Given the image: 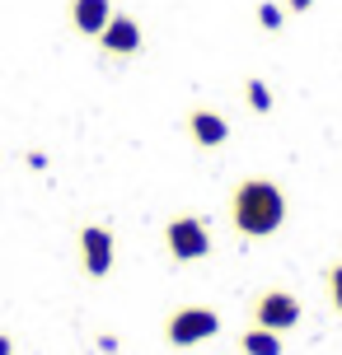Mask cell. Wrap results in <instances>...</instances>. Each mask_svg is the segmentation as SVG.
I'll return each instance as SVG.
<instances>
[{"label":"cell","instance_id":"cell-1","mask_svg":"<svg viewBox=\"0 0 342 355\" xmlns=\"http://www.w3.org/2000/svg\"><path fill=\"white\" fill-rule=\"evenodd\" d=\"M286 192L282 182L253 173V178H239L230 192V230L239 239H272V234L286 225Z\"/></svg>","mask_w":342,"mask_h":355},{"label":"cell","instance_id":"cell-2","mask_svg":"<svg viewBox=\"0 0 342 355\" xmlns=\"http://www.w3.org/2000/svg\"><path fill=\"white\" fill-rule=\"evenodd\" d=\"M220 313L211 304H179V309H169V318H164V341L174 346V351H193L202 341L220 337Z\"/></svg>","mask_w":342,"mask_h":355},{"label":"cell","instance_id":"cell-3","mask_svg":"<svg viewBox=\"0 0 342 355\" xmlns=\"http://www.w3.org/2000/svg\"><path fill=\"white\" fill-rule=\"evenodd\" d=\"M249 318L258 327H268V332H291L305 318V300L295 290H286V285H263L249 300Z\"/></svg>","mask_w":342,"mask_h":355},{"label":"cell","instance_id":"cell-4","mask_svg":"<svg viewBox=\"0 0 342 355\" xmlns=\"http://www.w3.org/2000/svg\"><path fill=\"white\" fill-rule=\"evenodd\" d=\"M164 252L174 257V262H202L206 252H211V220L206 215H169L164 220Z\"/></svg>","mask_w":342,"mask_h":355},{"label":"cell","instance_id":"cell-5","mask_svg":"<svg viewBox=\"0 0 342 355\" xmlns=\"http://www.w3.org/2000/svg\"><path fill=\"white\" fill-rule=\"evenodd\" d=\"M75 257H80V271L90 281H104L113 271V262H117V234L108 225H99V220L80 225L75 230Z\"/></svg>","mask_w":342,"mask_h":355},{"label":"cell","instance_id":"cell-6","mask_svg":"<svg viewBox=\"0 0 342 355\" xmlns=\"http://www.w3.org/2000/svg\"><path fill=\"white\" fill-rule=\"evenodd\" d=\"M99 42V52L113 56V61H131V56L145 47V28L136 15H127V10H113V19L104 24V33L94 37Z\"/></svg>","mask_w":342,"mask_h":355},{"label":"cell","instance_id":"cell-7","mask_svg":"<svg viewBox=\"0 0 342 355\" xmlns=\"http://www.w3.org/2000/svg\"><path fill=\"white\" fill-rule=\"evenodd\" d=\"M183 131H188V141L197 145V150H220V145L230 141V117L216 112V107H188V117H183Z\"/></svg>","mask_w":342,"mask_h":355},{"label":"cell","instance_id":"cell-8","mask_svg":"<svg viewBox=\"0 0 342 355\" xmlns=\"http://www.w3.org/2000/svg\"><path fill=\"white\" fill-rule=\"evenodd\" d=\"M108 19H113V0H66V24H71V33L90 37V42L104 33Z\"/></svg>","mask_w":342,"mask_h":355},{"label":"cell","instance_id":"cell-9","mask_svg":"<svg viewBox=\"0 0 342 355\" xmlns=\"http://www.w3.org/2000/svg\"><path fill=\"white\" fill-rule=\"evenodd\" d=\"M234 346H239V355H282L286 346H282V332H268V327H258V322H249L239 337H234Z\"/></svg>","mask_w":342,"mask_h":355},{"label":"cell","instance_id":"cell-10","mask_svg":"<svg viewBox=\"0 0 342 355\" xmlns=\"http://www.w3.org/2000/svg\"><path fill=\"white\" fill-rule=\"evenodd\" d=\"M244 103H249V112H263V117L272 112L277 98H272V85L263 75H249V80H244Z\"/></svg>","mask_w":342,"mask_h":355},{"label":"cell","instance_id":"cell-11","mask_svg":"<svg viewBox=\"0 0 342 355\" xmlns=\"http://www.w3.org/2000/svg\"><path fill=\"white\" fill-rule=\"evenodd\" d=\"M253 19H258L263 33H282V24H286V5H277V0H258Z\"/></svg>","mask_w":342,"mask_h":355},{"label":"cell","instance_id":"cell-12","mask_svg":"<svg viewBox=\"0 0 342 355\" xmlns=\"http://www.w3.org/2000/svg\"><path fill=\"white\" fill-rule=\"evenodd\" d=\"M324 290H328V304H333V313L342 318V257L324 266Z\"/></svg>","mask_w":342,"mask_h":355},{"label":"cell","instance_id":"cell-13","mask_svg":"<svg viewBox=\"0 0 342 355\" xmlns=\"http://www.w3.org/2000/svg\"><path fill=\"white\" fill-rule=\"evenodd\" d=\"M94 346H99V351H104V355H113V351H117V346H122V341L113 337V332H99V337H94Z\"/></svg>","mask_w":342,"mask_h":355},{"label":"cell","instance_id":"cell-14","mask_svg":"<svg viewBox=\"0 0 342 355\" xmlns=\"http://www.w3.org/2000/svg\"><path fill=\"white\" fill-rule=\"evenodd\" d=\"M24 164H28L33 173H42V168H47V155H42V150H28V155H24Z\"/></svg>","mask_w":342,"mask_h":355},{"label":"cell","instance_id":"cell-15","mask_svg":"<svg viewBox=\"0 0 342 355\" xmlns=\"http://www.w3.org/2000/svg\"><path fill=\"white\" fill-rule=\"evenodd\" d=\"M286 5V15H305V10H314V0H282Z\"/></svg>","mask_w":342,"mask_h":355},{"label":"cell","instance_id":"cell-16","mask_svg":"<svg viewBox=\"0 0 342 355\" xmlns=\"http://www.w3.org/2000/svg\"><path fill=\"white\" fill-rule=\"evenodd\" d=\"M0 355H15V337L10 332H0Z\"/></svg>","mask_w":342,"mask_h":355}]
</instances>
